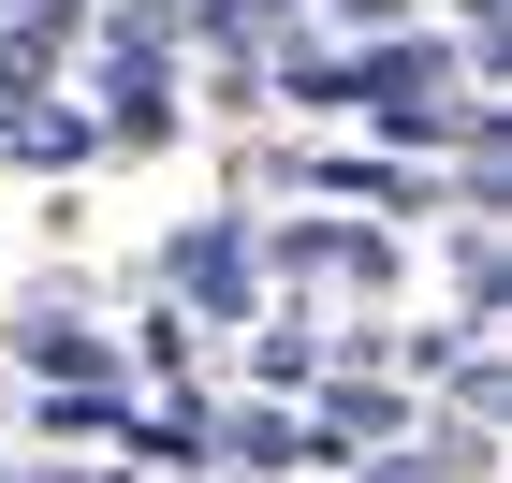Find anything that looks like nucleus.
<instances>
[{
	"label": "nucleus",
	"instance_id": "423d86ee",
	"mask_svg": "<svg viewBox=\"0 0 512 483\" xmlns=\"http://www.w3.org/2000/svg\"><path fill=\"white\" fill-rule=\"evenodd\" d=\"M322 425H337V440H366V425H395V381H337V396H322Z\"/></svg>",
	"mask_w": 512,
	"mask_h": 483
},
{
	"label": "nucleus",
	"instance_id": "0eeeda50",
	"mask_svg": "<svg viewBox=\"0 0 512 483\" xmlns=\"http://www.w3.org/2000/svg\"><path fill=\"white\" fill-rule=\"evenodd\" d=\"M366 483H454V469H439V454H410V469H366Z\"/></svg>",
	"mask_w": 512,
	"mask_h": 483
},
{
	"label": "nucleus",
	"instance_id": "f03ea898",
	"mask_svg": "<svg viewBox=\"0 0 512 483\" xmlns=\"http://www.w3.org/2000/svg\"><path fill=\"white\" fill-rule=\"evenodd\" d=\"M176 279H191V293H205V308H235V293H249V249H235V235H220V220H205V235H191V249H176Z\"/></svg>",
	"mask_w": 512,
	"mask_h": 483
},
{
	"label": "nucleus",
	"instance_id": "39448f33",
	"mask_svg": "<svg viewBox=\"0 0 512 483\" xmlns=\"http://www.w3.org/2000/svg\"><path fill=\"white\" fill-rule=\"evenodd\" d=\"M15 352H30L44 381H103V337H88V322H30V337H15Z\"/></svg>",
	"mask_w": 512,
	"mask_h": 483
},
{
	"label": "nucleus",
	"instance_id": "7ed1b4c3",
	"mask_svg": "<svg viewBox=\"0 0 512 483\" xmlns=\"http://www.w3.org/2000/svg\"><path fill=\"white\" fill-rule=\"evenodd\" d=\"M308 425H293V410H235V469H308Z\"/></svg>",
	"mask_w": 512,
	"mask_h": 483
},
{
	"label": "nucleus",
	"instance_id": "6e6552de",
	"mask_svg": "<svg viewBox=\"0 0 512 483\" xmlns=\"http://www.w3.org/2000/svg\"><path fill=\"white\" fill-rule=\"evenodd\" d=\"M439 15H469V30H498V0H439Z\"/></svg>",
	"mask_w": 512,
	"mask_h": 483
},
{
	"label": "nucleus",
	"instance_id": "20e7f679",
	"mask_svg": "<svg viewBox=\"0 0 512 483\" xmlns=\"http://www.w3.org/2000/svg\"><path fill=\"white\" fill-rule=\"evenodd\" d=\"M0 147L59 176V161H88V147H103V118H0Z\"/></svg>",
	"mask_w": 512,
	"mask_h": 483
},
{
	"label": "nucleus",
	"instance_id": "f257e3e1",
	"mask_svg": "<svg viewBox=\"0 0 512 483\" xmlns=\"http://www.w3.org/2000/svg\"><path fill=\"white\" fill-rule=\"evenodd\" d=\"M59 44H74V0H30V15L0 30V103H30V88L59 74Z\"/></svg>",
	"mask_w": 512,
	"mask_h": 483
}]
</instances>
